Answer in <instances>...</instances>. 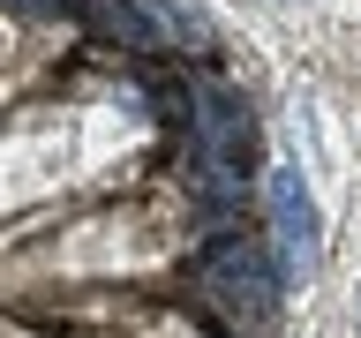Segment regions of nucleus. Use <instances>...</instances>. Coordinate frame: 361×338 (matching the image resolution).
I'll return each mask as SVG.
<instances>
[{
    "label": "nucleus",
    "mask_w": 361,
    "mask_h": 338,
    "mask_svg": "<svg viewBox=\"0 0 361 338\" xmlns=\"http://www.w3.org/2000/svg\"><path fill=\"white\" fill-rule=\"evenodd\" d=\"M188 128H196V165L211 196H233L248 180V151H256V120H248L241 90L219 83V75H196L188 83Z\"/></svg>",
    "instance_id": "nucleus-2"
},
{
    "label": "nucleus",
    "mask_w": 361,
    "mask_h": 338,
    "mask_svg": "<svg viewBox=\"0 0 361 338\" xmlns=\"http://www.w3.org/2000/svg\"><path fill=\"white\" fill-rule=\"evenodd\" d=\"M135 15L151 23V38H158V45L203 38V15H196V8H180V0H135Z\"/></svg>",
    "instance_id": "nucleus-4"
},
{
    "label": "nucleus",
    "mask_w": 361,
    "mask_h": 338,
    "mask_svg": "<svg viewBox=\"0 0 361 338\" xmlns=\"http://www.w3.org/2000/svg\"><path fill=\"white\" fill-rule=\"evenodd\" d=\"M0 8H8V15H30V23H45V15H68L75 0H0Z\"/></svg>",
    "instance_id": "nucleus-6"
},
{
    "label": "nucleus",
    "mask_w": 361,
    "mask_h": 338,
    "mask_svg": "<svg viewBox=\"0 0 361 338\" xmlns=\"http://www.w3.org/2000/svg\"><path fill=\"white\" fill-rule=\"evenodd\" d=\"M264 196H271V233H279V256H286L293 270H309V263H316V203H309V188H301V173H293V165H271Z\"/></svg>",
    "instance_id": "nucleus-3"
},
{
    "label": "nucleus",
    "mask_w": 361,
    "mask_h": 338,
    "mask_svg": "<svg viewBox=\"0 0 361 338\" xmlns=\"http://www.w3.org/2000/svg\"><path fill=\"white\" fill-rule=\"evenodd\" d=\"M90 8H98V30H106V38H121V45H135V53H151V23L135 15V0H90Z\"/></svg>",
    "instance_id": "nucleus-5"
},
{
    "label": "nucleus",
    "mask_w": 361,
    "mask_h": 338,
    "mask_svg": "<svg viewBox=\"0 0 361 338\" xmlns=\"http://www.w3.org/2000/svg\"><path fill=\"white\" fill-rule=\"evenodd\" d=\"M196 293L226 323H241V331H271V315H279V263H271V248L256 233H226L196 256Z\"/></svg>",
    "instance_id": "nucleus-1"
}]
</instances>
